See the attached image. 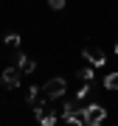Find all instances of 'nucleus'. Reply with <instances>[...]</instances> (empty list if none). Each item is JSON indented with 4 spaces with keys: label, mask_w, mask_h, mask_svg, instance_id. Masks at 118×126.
I'll return each instance as SVG.
<instances>
[{
    "label": "nucleus",
    "mask_w": 118,
    "mask_h": 126,
    "mask_svg": "<svg viewBox=\"0 0 118 126\" xmlns=\"http://www.w3.org/2000/svg\"><path fill=\"white\" fill-rule=\"evenodd\" d=\"M3 87H9V90L20 87V67H6L3 70Z\"/></svg>",
    "instance_id": "obj_4"
},
{
    "label": "nucleus",
    "mask_w": 118,
    "mask_h": 126,
    "mask_svg": "<svg viewBox=\"0 0 118 126\" xmlns=\"http://www.w3.org/2000/svg\"><path fill=\"white\" fill-rule=\"evenodd\" d=\"M76 107H79L76 101H68V104H62V112H59V115H62V121H68V118H70L73 112H76Z\"/></svg>",
    "instance_id": "obj_6"
},
{
    "label": "nucleus",
    "mask_w": 118,
    "mask_h": 126,
    "mask_svg": "<svg viewBox=\"0 0 118 126\" xmlns=\"http://www.w3.org/2000/svg\"><path fill=\"white\" fill-rule=\"evenodd\" d=\"M42 95H45V93H39L37 87H31V90H28V104H37V101L42 98Z\"/></svg>",
    "instance_id": "obj_11"
},
{
    "label": "nucleus",
    "mask_w": 118,
    "mask_h": 126,
    "mask_svg": "<svg viewBox=\"0 0 118 126\" xmlns=\"http://www.w3.org/2000/svg\"><path fill=\"white\" fill-rule=\"evenodd\" d=\"M93 70H96V67L87 62L84 67H79V79H82V81H93Z\"/></svg>",
    "instance_id": "obj_8"
},
{
    "label": "nucleus",
    "mask_w": 118,
    "mask_h": 126,
    "mask_svg": "<svg viewBox=\"0 0 118 126\" xmlns=\"http://www.w3.org/2000/svg\"><path fill=\"white\" fill-rule=\"evenodd\" d=\"M104 87H107V90H115V93H118V73H110V76L104 79Z\"/></svg>",
    "instance_id": "obj_9"
},
{
    "label": "nucleus",
    "mask_w": 118,
    "mask_h": 126,
    "mask_svg": "<svg viewBox=\"0 0 118 126\" xmlns=\"http://www.w3.org/2000/svg\"><path fill=\"white\" fill-rule=\"evenodd\" d=\"M68 123H76V126H82L84 123V107H76V112H73L68 118Z\"/></svg>",
    "instance_id": "obj_7"
},
{
    "label": "nucleus",
    "mask_w": 118,
    "mask_h": 126,
    "mask_svg": "<svg viewBox=\"0 0 118 126\" xmlns=\"http://www.w3.org/2000/svg\"><path fill=\"white\" fill-rule=\"evenodd\" d=\"M90 90H93V87H90V81H87V84H82V87H79V93H76V98H79V101L87 98V95H90Z\"/></svg>",
    "instance_id": "obj_12"
},
{
    "label": "nucleus",
    "mask_w": 118,
    "mask_h": 126,
    "mask_svg": "<svg viewBox=\"0 0 118 126\" xmlns=\"http://www.w3.org/2000/svg\"><path fill=\"white\" fill-rule=\"evenodd\" d=\"M48 6H51L54 11H62V9H65V0H48Z\"/></svg>",
    "instance_id": "obj_13"
},
{
    "label": "nucleus",
    "mask_w": 118,
    "mask_h": 126,
    "mask_svg": "<svg viewBox=\"0 0 118 126\" xmlns=\"http://www.w3.org/2000/svg\"><path fill=\"white\" fill-rule=\"evenodd\" d=\"M82 56H84V62L93 64V67H104L107 64V53L96 45V42H87V45L82 48Z\"/></svg>",
    "instance_id": "obj_1"
},
{
    "label": "nucleus",
    "mask_w": 118,
    "mask_h": 126,
    "mask_svg": "<svg viewBox=\"0 0 118 126\" xmlns=\"http://www.w3.org/2000/svg\"><path fill=\"white\" fill-rule=\"evenodd\" d=\"M14 64L20 67V73H34L37 70V62L31 56H25V53H17V62H14Z\"/></svg>",
    "instance_id": "obj_5"
},
{
    "label": "nucleus",
    "mask_w": 118,
    "mask_h": 126,
    "mask_svg": "<svg viewBox=\"0 0 118 126\" xmlns=\"http://www.w3.org/2000/svg\"><path fill=\"white\" fill-rule=\"evenodd\" d=\"M6 45H9V48H20V34H6Z\"/></svg>",
    "instance_id": "obj_10"
},
{
    "label": "nucleus",
    "mask_w": 118,
    "mask_h": 126,
    "mask_svg": "<svg viewBox=\"0 0 118 126\" xmlns=\"http://www.w3.org/2000/svg\"><path fill=\"white\" fill-rule=\"evenodd\" d=\"M65 90H68V81L65 79H51L45 87H42V93H45L48 101H56L59 95H65Z\"/></svg>",
    "instance_id": "obj_3"
},
{
    "label": "nucleus",
    "mask_w": 118,
    "mask_h": 126,
    "mask_svg": "<svg viewBox=\"0 0 118 126\" xmlns=\"http://www.w3.org/2000/svg\"><path fill=\"white\" fill-rule=\"evenodd\" d=\"M104 118H107V112L101 104H87L84 107V126H98Z\"/></svg>",
    "instance_id": "obj_2"
},
{
    "label": "nucleus",
    "mask_w": 118,
    "mask_h": 126,
    "mask_svg": "<svg viewBox=\"0 0 118 126\" xmlns=\"http://www.w3.org/2000/svg\"><path fill=\"white\" fill-rule=\"evenodd\" d=\"M115 53H118V42H115Z\"/></svg>",
    "instance_id": "obj_14"
}]
</instances>
